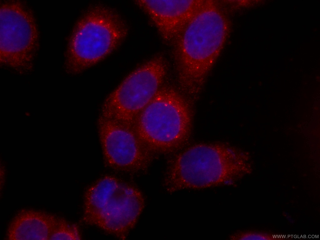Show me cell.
Here are the masks:
<instances>
[{"mask_svg": "<svg viewBox=\"0 0 320 240\" xmlns=\"http://www.w3.org/2000/svg\"><path fill=\"white\" fill-rule=\"evenodd\" d=\"M167 61L157 55L135 69L105 99L101 115L132 126L162 85Z\"/></svg>", "mask_w": 320, "mask_h": 240, "instance_id": "6", "label": "cell"}, {"mask_svg": "<svg viewBox=\"0 0 320 240\" xmlns=\"http://www.w3.org/2000/svg\"><path fill=\"white\" fill-rule=\"evenodd\" d=\"M82 236L78 226L63 218H59L50 240H78Z\"/></svg>", "mask_w": 320, "mask_h": 240, "instance_id": "11", "label": "cell"}, {"mask_svg": "<svg viewBox=\"0 0 320 240\" xmlns=\"http://www.w3.org/2000/svg\"><path fill=\"white\" fill-rule=\"evenodd\" d=\"M192 114L184 94L162 85L139 114L132 127L140 141L156 157L172 155L190 140Z\"/></svg>", "mask_w": 320, "mask_h": 240, "instance_id": "2", "label": "cell"}, {"mask_svg": "<svg viewBox=\"0 0 320 240\" xmlns=\"http://www.w3.org/2000/svg\"><path fill=\"white\" fill-rule=\"evenodd\" d=\"M294 238H299V237H298V235L297 236V235H294Z\"/></svg>", "mask_w": 320, "mask_h": 240, "instance_id": "12", "label": "cell"}, {"mask_svg": "<svg viewBox=\"0 0 320 240\" xmlns=\"http://www.w3.org/2000/svg\"><path fill=\"white\" fill-rule=\"evenodd\" d=\"M97 128L107 167L131 174L148 170L156 157L143 145L132 127L100 114L97 120Z\"/></svg>", "mask_w": 320, "mask_h": 240, "instance_id": "7", "label": "cell"}, {"mask_svg": "<svg viewBox=\"0 0 320 240\" xmlns=\"http://www.w3.org/2000/svg\"><path fill=\"white\" fill-rule=\"evenodd\" d=\"M127 27L111 8L96 4L79 19L70 36L65 56L67 68L82 73L103 59L126 37Z\"/></svg>", "mask_w": 320, "mask_h": 240, "instance_id": "4", "label": "cell"}, {"mask_svg": "<svg viewBox=\"0 0 320 240\" xmlns=\"http://www.w3.org/2000/svg\"><path fill=\"white\" fill-rule=\"evenodd\" d=\"M149 16L162 38L173 43L197 13L193 0L135 1Z\"/></svg>", "mask_w": 320, "mask_h": 240, "instance_id": "9", "label": "cell"}, {"mask_svg": "<svg viewBox=\"0 0 320 240\" xmlns=\"http://www.w3.org/2000/svg\"><path fill=\"white\" fill-rule=\"evenodd\" d=\"M248 161L246 152L226 144H196L172 155L163 185L171 193L232 184L249 172Z\"/></svg>", "mask_w": 320, "mask_h": 240, "instance_id": "1", "label": "cell"}, {"mask_svg": "<svg viewBox=\"0 0 320 240\" xmlns=\"http://www.w3.org/2000/svg\"><path fill=\"white\" fill-rule=\"evenodd\" d=\"M145 205L135 186L115 176H103L87 188L82 220L121 239L136 225Z\"/></svg>", "mask_w": 320, "mask_h": 240, "instance_id": "3", "label": "cell"}, {"mask_svg": "<svg viewBox=\"0 0 320 240\" xmlns=\"http://www.w3.org/2000/svg\"><path fill=\"white\" fill-rule=\"evenodd\" d=\"M225 28L215 11L197 14L173 43L177 79L193 80L204 72L222 44Z\"/></svg>", "mask_w": 320, "mask_h": 240, "instance_id": "5", "label": "cell"}, {"mask_svg": "<svg viewBox=\"0 0 320 240\" xmlns=\"http://www.w3.org/2000/svg\"><path fill=\"white\" fill-rule=\"evenodd\" d=\"M58 218L45 211L21 209L9 222L6 232V239L50 240Z\"/></svg>", "mask_w": 320, "mask_h": 240, "instance_id": "10", "label": "cell"}, {"mask_svg": "<svg viewBox=\"0 0 320 240\" xmlns=\"http://www.w3.org/2000/svg\"><path fill=\"white\" fill-rule=\"evenodd\" d=\"M1 58L28 60L39 48V34L31 9L19 1L0 2Z\"/></svg>", "mask_w": 320, "mask_h": 240, "instance_id": "8", "label": "cell"}]
</instances>
